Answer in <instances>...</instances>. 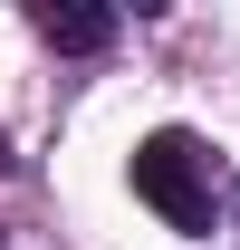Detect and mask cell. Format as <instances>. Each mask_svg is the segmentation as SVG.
<instances>
[{
	"mask_svg": "<svg viewBox=\"0 0 240 250\" xmlns=\"http://www.w3.org/2000/svg\"><path fill=\"white\" fill-rule=\"evenodd\" d=\"M135 192H144L173 231H192V241H211V221H221V164H211V145L182 135V125H163V135L135 145Z\"/></svg>",
	"mask_w": 240,
	"mask_h": 250,
	"instance_id": "6da1fadb",
	"label": "cell"
},
{
	"mask_svg": "<svg viewBox=\"0 0 240 250\" xmlns=\"http://www.w3.org/2000/svg\"><path fill=\"white\" fill-rule=\"evenodd\" d=\"M116 10H106V0H48V10H39V39H48V48H67V58H96V48H116Z\"/></svg>",
	"mask_w": 240,
	"mask_h": 250,
	"instance_id": "7a4b0ae2",
	"label": "cell"
},
{
	"mask_svg": "<svg viewBox=\"0 0 240 250\" xmlns=\"http://www.w3.org/2000/svg\"><path fill=\"white\" fill-rule=\"evenodd\" d=\"M10 164H20V154H10V145H0V173H10Z\"/></svg>",
	"mask_w": 240,
	"mask_h": 250,
	"instance_id": "3957f363",
	"label": "cell"
}]
</instances>
